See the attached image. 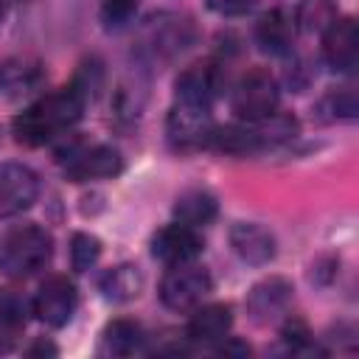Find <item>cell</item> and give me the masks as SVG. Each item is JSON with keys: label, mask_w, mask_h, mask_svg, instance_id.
<instances>
[{"label": "cell", "mask_w": 359, "mask_h": 359, "mask_svg": "<svg viewBox=\"0 0 359 359\" xmlns=\"http://www.w3.org/2000/svg\"><path fill=\"white\" fill-rule=\"evenodd\" d=\"M84 93L70 81L67 87L34 101L28 109H22L14 118V137L25 146H42L48 140H53L59 132L70 129L81 112H84Z\"/></svg>", "instance_id": "obj_1"}, {"label": "cell", "mask_w": 359, "mask_h": 359, "mask_svg": "<svg viewBox=\"0 0 359 359\" xmlns=\"http://www.w3.org/2000/svg\"><path fill=\"white\" fill-rule=\"evenodd\" d=\"M53 255V238L45 227L17 224L0 236V275L22 280L45 269Z\"/></svg>", "instance_id": "obj_2"}, {"label": "cell", "mask_w": 359, "mask_h": 359, "mask_svg": "<svg viewBox=\"0 0 359 359\" xmlns=\"http://www.w3.org/2000/svg\"><path fill=\"white\" fill-rule=\"evenodd\" d=\"M278 101H280L278 81L266 70L255 67L238 79L233 98H230V107L244 123H255V121L269 118L278 109Z\"/></svg>", "instance_id": "obj_3"}, {"label": "cell", "mask_w": 359, "mask_h": 359, "mask_svg": "<svg viewBox=\"0 0 359 359\" xmlns=\"http://www.w3.org/2000/svg\"><path fill=\"white\" fill-rule=\"evenodd\" d=\"M213 289V280L205 266H196L194 261L168 266V272L160 280V300L174 311L196 309Z\"/></svg>", "instance_id": "obj_4"}, {"label": "cell", "mask_w": 359, "mask_h": 359, "mask_svg": "<svg viewBox=\"0 0 359 359\" xmlns=\"http://www.w3.org/2000/svg\"><path fill=\"white\" fill-rule=\"evenodd\" d=\"M213 129L216 126L210 121V109L185 101H177L165 118V137L174 151H196L208 146Z\"/></svg>", "instance_id": "obj_5"}, {"label": "cell", "mask_w": 359, "mask_h": 359, "mask_svg": "<svg viewBox=\"0 0 359 359\" xmlns=\"http://www.w3.org/2000/svg\"><path fill=\"white\" fill-rule=\"evenodd\" d=\"M79 306V292L73 286V280L67 275H50L42 280L36 297H34V314L50 325V328H62L67 325V320L73 317Z\"/></svg>", "instance_id": "obj_6"}, {"label": "cell", "mask_w": 359, "mask_h": 359, "mask_svg": "<svg viewBox=\"0 0 359 359\" xmlns=\"http://www.w3.org/2000/svg\"><path fill=\"white\" fill-rule=\"evenodd\" d=\"M121 171H123V157L115 146H107V143L73 149V151H67V160H65V174L73 182L104 180V177H115Z\"/></svg>", "instance_id": "obj_7"}, {"label": "cell", "mask_w": 359, "mask_h": 359, "mask_svg": "<svg viewBox=\"0 0 359 359\" xmlns=\"http://www.w3.org/2000/svg\"><path fill=\"white\" fill-rule=\"evenodd\" d=\"M39 196L36 174L22 163H0V216L28 210Z\"/></svg>", "instance_id": "obj_8"}, {"label": "cell", "mask_w": 359, "mask_h": 359, "mask_svg": "<svg viewBox=\"0 0 359 359\" xmlns=\"http://www.w3.org/2000/svg\"><path fill=\"white\" fill-rule=\"evenodd\" d=\"M174 87H177V101L210 109V104L224 90V76H222V67L216 62H196L177 76Z\"/></svg>", "instance_id": "obj_9"}, {"label": "cell", "mask_w": 359, "mask_h": 359, "mask_svg": "<svg viewBox=\"0 0 359 359\" xmlns=\"http://www.w3.org/2000/svg\"><path fill=\"white\" fill-rule=\"evenodd\" d=\"M202 236L196 227H188L182 222L165 224L154 233L151 238V255L157 261H163L165 266H177V264H188L196 261V255L202 252Z\"/></svg>", "instance_id": "obj_10"}, {"label": "cell", "mask_w": 359, "mask_h": 359, "mask_svg": "<svg viewBox=\"0 0 359 359\" xmlns=\"http://www.w3.org/2000/svg\"><path fill=\"white\" fill-rule=\"evenodd\" d=\"M323 56L331 70L351 73L359 62V28L351 17H337L334 25L323 34Z\"/></svg>", "instance_id": "obj_11"}, {"label": "cell", "mask_w": 359, "mask_h": 359, "mask_svg": "<svg viewBox=\"0 0 359 359\" xmlns=\"http://www.w3.org/2000/svg\"><path fill=\"white\" fill-rule=\"evenodd\" d=\"M230 244L236 250V255L244 261V264H252V266H264L275 258V236L255 224V222H238L230 227Z\"/></svg>", "instance_id": "obj_12"}, {"label": "cell", "mask_w": 359, "mask_h": 359, "mask_svg": "<svg viewBox=\"0 0 359 359\" xmlns=\"http://www.w3.org/2000/svg\"><path fill=\"white\" fill-rule=\"evenodd\" d=\"M289 300H292V283L286 278H266L250 289L247 311L252 314L255 323H269L289 306Z\"/></svg>", "instance_id": "obj_13"}, {"label": "cell", "mask_w": 359, "mask_h": 359, "mask_svg": "<svg viewBox=\"0 0 359 359\" xmlns=\"http://www.w3.org/2000/svg\"><path fill=\"white\" fill-rule=\"evenodd\" d=\"M219 216V202L210 191L205 188H191V191H182L177 199H174V219L188 224V227H208L213 224Z\"/></svg>", "instance_id": "obj_14"}, {"label": "cell", "mask_w": 359, "mask_h": 359, "mask_svg": "<svg viewBox=\"0 0 359 359\" xmlns=\"http://www.w3.org/2000/svg\"><path fill=\"white\" fill-rule=\"evenodd\" d=\"M233 325V311L224 303H210V306H196L194 317L188 320V337L194 342H216L224 339V334Z\"/></svg>", "instance_id": "obj_15"}, {"label": "cell", "mask_w": 359, "mask_h": 359, "mask_svg": "<svg viewBox=\"0 0 359 359\" xmlns=\"http://www.w3.org/2000/svg\"><path fill=\"white\" fill-rule=\"evenodd\" d=\"M255 42L266 53H275V56L286 53L292 45V17L283 8L266 11L255 25Z\"/></svg>", "instance_id": "obj_16"}, {"label": "cell", "mask_w": 359, "mask_h": 359, "mask_svg": "<svg viewBox=\"0 0 359 359\" xmlns=\"http://www.w3.org/2000/svg\"><path fill=\"white\" fill-rule=\"evenodd\" d=\"M98 289L112 303H129V300H135L140 294L143 275H140V269L135 264H118V266L104 272V278L98 280Z\"/></svg>", "instance_id": "obj_17"}, {"label": "cell", "mask_w": 359, "mask_h": 359, "mask_svg": "<svg viewBox=\"0 0 359 359\" xmlns=\"http://www.w3.org/2000/svg\"><path fill=\"white\" fill-rule=\"evenodd\" d=\"M143 342V331L135 320H112L104 331H101V345L98 351L104 356H132Z\"/></svg>", "instance_id": "obj_18"}, {"label": "cell", "mask_w": 359, "mask_h": 359, "mask_svg": "<svg viewBox=\"0 0 359 359\" xmlns=\"http://www.w3.org/2000/svg\"><path fill=\"white\" fill-rule=\"evenodd\" d=\"M208 146H213V149H219L224 154H233V157H244V154H252V151L264 149L261 140H258V135H255V129H252V123L219 126V129H213Z\"/></svg>", "instance_id": "obj_19"}, {"label": "cell", "mask_w": 359, "mask_h": 359, "mask_svg": "<svg viewBox=\"0 0 359 359\" xmlns=\"http://www.w3.org/2000/svg\"><path fill=\"white\" fill-rule=\"evenodd\" d=\"M337 17L339 14H337L334 0H300L294 11V22L303 34H325Z\"/></svg>", "instance_id": "obj_20"}, {"label": "cell", "mask_w": 359, "mask_h": 359, "mask_svg": "<svg viewBox=\"0 0 359 359\" xmlns=\"http://www.w3.org/2000/svg\"><path fill=\"white\" fill-rule=\"evenodd\" d=\"M25 325V300L14 292L0 294V348H8Z\"/></svg>", "instance_id": "obj_21"}, {"label": "cell", "mask_w": 359, "mask_h": 359, "mask_svg": "<svg viewBox=\"0 0 359 359\" xmlns=\"http://www.w3.org/2000/svg\"><path fill=\"white\" fill-rule=\"evenodd\" d=\"M36 81H39V70L31 65H3L0 67V93L8 98L34 90Z\"/></svg>", "instance_id": "obj_22"}, {"label": "cell", "mask_w": 359, "mask_h": 359, "mask_svg": "<svg viewBox=\"0 0 359 359\" xmlns=\"http://www.w3.org/2000/svg\"><path fill=\"white\" fill-rule=\"evenodd\" d=\"M101 258V241L93 233H76L70 238V264L76 272H87Z\"/></svg>", "instance_id": "obj_23"}, {"label": "cell", "mask_w": 359, "mask_h": 359, "mask_svg": "<svg viewBox=\"0 0 359 359\" xmlns=\"http://www.w3.org/2000/svg\"><path fill=\"white\" fill-rule=\"evenodd\" d=\"M356 109H359V104H356V93H353V90L328 93V95L320 101V112H325L328 121H337V118H353Z\"/></svg>", "instance_id": "obj_24"}, {"label": "cell", "mask_w": 359, "mask_h": 359, "mask_svg": "<svg viewBox=\"0 0 359 359\" xmlns=\"http://www.w3.org/2000/svg\"><path fill=\"white\" fill-rule=\"evenodd\" d=\"M140 8V0H101V20L107 28H123Z\"/></svg>", "instance_id": "obj_25"}, {"label": "cell", "mask_w": 359, "mask_h": 359, "mask_svg": "<svg viewBox=\"0 0 359 359\" xmlns=\"http://www.w3.org/2000/svg\"><path fill=\"white\" fill-rule=\"evenodd\" d=\"M280 337H283V342L289 345V351H306L309 345H311V331H309V325L303 323V320H297V317H289L286 323H283V328H280Z\"/></svg>", "instance_id": "obj_26"}, {"label": "cell", "mask_w": 359, "mask_h": 359, "mask_svg": "<svg viewBox=\"0 0 359 359\" xmlns=\"http://www.w3.org/2000/svg\"><path fill=\"white\" fill-rule=\"evenodd\" d=\"M210 11L222 14V17H238V14H247L258 0H205Z\"/></svg>", "instance_id": "obj_27"}, {"label": "cell", "mask_w": 359, "mask_h": 359, "mask_svg": "<svg viewBox=\"0 0 359 359\" xmlns=\"http://www.w3.org/2000/svg\"><path fill=\"white\" fill-rule=\"evenodd\" d=\"M25 353L28 356H45V353H56V345H50V342H45V339H39V342H34L31 348H25Z\"/></svg>", "instance_id": "obj_28"}, {"label": "cell", "mask_w": 359, "mask_h": 359, "mask_svg": "<svg viewBox=\"0 0 359 359\" xmlns=\"http://www.w3.org/2000/svg\"><path fill=\"white\" fill-rule=\"evenodd\" d=\"M219 353H238V356H250V348L244 342H230V345H222Z\"/></svg>", "instance_id": "obj_29"}, {"label": "cell", "mask_w": 359, "mask_h": 359, "mask_svg": "<svg viewBox=\"0 0 359 359\" xmlns=\"http://www.w3.org/2000/svg\"><path fill=\"white\" fill-rule=\"evenodd\" d=\"M3 14H6V3L0 0V20H3Z\"/></svg>", "instance_id": "obj_30"}]
</instances>
